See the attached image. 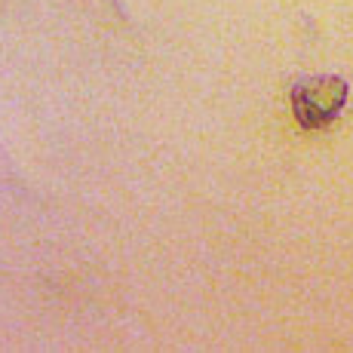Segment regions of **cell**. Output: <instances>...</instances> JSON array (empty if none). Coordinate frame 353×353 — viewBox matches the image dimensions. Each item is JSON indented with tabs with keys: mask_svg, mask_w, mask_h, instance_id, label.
<instances>
[{
	"mask_svg": "<svg viewBox=\"0 0 353 353\" xmlns=\"http://www.w3.org/2000/svg\"><path fill=\"white\" fill-rule=\"evenodd\" d=\"M347 105V83L341 77H307L292 90V111L304 129H325Z\"/></svg>",
	"mask_w": 353,
	"mask_h": 353,
	"instance_id": "cell-1",
	"label": "cell"
}]
</instances>
